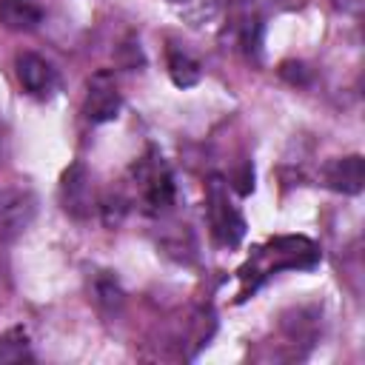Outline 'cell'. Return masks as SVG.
Masks as SVG:
<instances>
[{"instance_id":"obj_15","label":"cell","mask_w":365,"mask_h":365,"mask_svg":"<svg viewBox=\"0 0 365 365\" xmlns=\"http://www.w3.org/2000/svg\"><path fill=\"white\" fill-rule=\"evenodd\" d=\"M17 359H31L26 334L20 328H11L9 334L0 336V362H17Z\"/></svg>"},{"instance_id":"obj_8","label":"cell","mask_w":365,"mask_h":365,"mask_svg":"<svg viewBox=\"0 0 365 365\" xmlns=\"http://www.w3.org/2000/svg\"><path fill=\"white\" fill-rule=\"evenodd\" d=\"M86 294H88V302L106 319L120 317L123 308H125V291H123L120 279L108 268H91L86 274Z\"/></svg>"},{"instance_id":"obj_9","label":"cell","mask_w":365,"mask_h":365,"mask_svg":"<svg viewBox=\"0 0 365 365\" xmlns=\"http://www.w3.org/2000/svg\"><path fill=\"white\" fill-rule=\"evenodd\" d=\"M322 180L336 194H359L365 185V160L359 154L334 157L322 168Z\"/></svg>"},{"instance_id":"obj_1","label":"cell","mask_w":365,"mask_h":365,"mask_svg":"<svg viewBox=\"0 0 365 365\" xmlns=\"http://www.w3.org/2000/svg\"><path fill=\"white\" fill-rule=\"evenodd\" d=\"M319 262V248L308 237H274L268 245L257 248L248 265L240 271L242 282H262L265 277L285 271V268H314Z\"/></svg>"},{"instance_id":"obj_11","label":"cell","mask_w":365,"mask_h":365,"mask_svg":"<svg viewBox=\"0 0 365 365\" xmlns=\"http://www.w3.org/2000/svg\"><path fill=\"white\" fill-rule=\"evenodd\" d=\"M165 66H168V74H171V80H174L177 88H191V86L200 83L202 68H200V60L188 48H182L177 43H168V48H165Z\"/></svg>"},{"instance_id":"obj_17","label":"cell","mask_w":365,"mask_h":365,"mask_svg":"<svg viewBox=\"0 0 365 365\" xmlns=\"http://www.w3.org/2000/svg\"><path fill=\"white\" fill-rule=\"evenodd\" d=\"M334 3H336V9L345 11V14H359V11H362V0H334Z\"/></svg>"},{"instance_id":"obj_2","label":"cell","mask_w":365,"mask_h":365,"mask_svg":"<svg viewBox=\"0 0 365 365\" xmlns=\"http://www.w3.org/2000/svg\"><path fill=\"white\" fill-rule=\"evenodd\" d=\"M131 182L137 188V197L143 200L145 211L151 214H163L174 205V177L168 163L160 157V151L148 148L134 165H131Z\"/></svg>"},{"instance_id":"obj_5","label":"cell","mask_w":365,"mask_h":365,"mask_svg":"<svg viewBox=\"0 0 365 365\" xmlns=\"http://www.w3.org/2000/svg\"><path fill=\"white\" fill-rule=\"evenodd\" d=\"M123 108V97L117 91V83L108 71H97L91 80H88V88H86V100H83V114L88 123L100 125V123H108L120 114Z\"/></svg>"},{"instance_id":"obj_7","label":"cell","mask_w":365,"mask_h":365,"mask_svg":"<svg viewBox=\"0 0 365 365\" xmlns=\"http://www.w3.org/2000/svg\"><path fill=\"white\" fill-rule=\"evenodd\" d=\"M14 74H17L20 86L31 97H37V100H48L57 91V71H54V66L46 57L34 54V51H20L14 57Z\"/></svg>"},{"instance_id":"obj_12","label":"cell","mask_w":365,"mask_h":365,"mask_svg":"<svg viewBox=\"0 0 365 365\" xmlns=\"http://www.w3.org/2000/svg\"><path fill=\"white\" fill-rule=\"evenodd\" d=\"M43 20V9L34 0H0V23L11 31H34Z\"/></svg>"},{"instance_id":"obj_6","label":"cell","mask_w":365,"mask_h":365,"mask_svg":"<svg viewBox=\"0 0 365 365\" xmlns=\"http://www.w3.org/2000/svg\"><path fill=\"white\" fill-rule=\"evenodd\" d=\"M60 205L68 217L74 220H86L91 217V208H94V197H91V177H88V168L77 160L71 163L63 177H60Z\"/></svg>"},{"instance_id":"obj_13","label":"cell","mask_w":365,"mask_h":365,"mask_svg":"<svg viewBox=\"0 0 365 365\" xmlns=\"http://www.w3.org/2000/svg\"><path fill=\"white\" fill-rule=\"evenodd\" d=\"M168 6L194 29L200 26H208L217 14H220V6L222 0H168Z\"/></svg>"},{"instance_id":"obj_3","label":"cell","mask_w":365,"mask_h":365,"mask_svg":"<svg viewBox=\"0 0 365 365\" xmlns=\"http://www.w3.org/2000/svg\"><path fill=\"white\" fill-rule=\"evenodd\" d=\"M205 208H208V225H211L214 242L222 245V248H237L242 242V237H245V220H242L240 208L231 202L228 185L220 177L208 180Z\"/></svg>"},{"instance_id":"obj_16","label":"cell","mask_w":365,"mask_h":365,"mask_svg":"<svg viewBox=\"0 0 365 365\" xmlns=\"http://www.w3.org/2000/svg\"><path fill=\"white\" fill-rule=\"evenodd\" d=\"M279 77L288 80L291 86H308V80H311V68H308L305 63H294V60H288V63L279 66Z\"/></svg>"},{"instance_id":"obj_10","label":"cell","mask_w":365,"mask_h":365,"mask_svg":"<svg viewBox=\"0 0 365 365\" xmlns=\"http://www.w3.org/2000/svg\"><path fill=\"white\" fill-rule=\"evenodd\" d=\"M279 328L288 336V342H294V345H314V339L319 334V311L311 308V305H297V308L282 314Z\"/></svg>"},{"instance_id":"obj_14","label":"cell","mask_w":365,"mask_h":365,"mask_svg":"<svg viewBox=\"0 0 365 365\" xmlns=\"http://www.w3.org/2000/svg\"><path fill=\"white\" fill-rule=\"evenodd\" d=\"M163 251L180 262H191L197 257V245H194V237L188 231V225H168V231H163V240H160Z\"/></svg>"},{"instance_id":"obj_18","label":"cell","mask_w":365,"mask_h":365,"mask_svg":"<svg viewBox=\"0 0 365 365\" xmlns=\"http://www.w3.org/2000/svg\"><path fill=\"white\" fill-rule=\"evenodd\" d=\"M0 137H3V125H0Z\"/></svg>"},{"instance_id":"obj_4","label":"cell","mask_w":365,"mask_h":365,"mask_svg":"<svg viewBox=\"0 0 365 365\" xmlns=\"http://www.w3.org/2000/svg\"><path fill=\"white\" fill-rule=\"evenodd\" d=\"M37 217V194L23 185L0 188V240H17Z\"/></svg>"}]
</instances>
